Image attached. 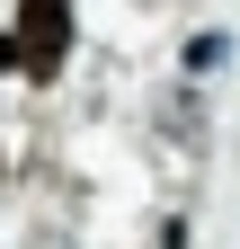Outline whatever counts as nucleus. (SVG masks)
<instances>
[{
	"instance_id": "f257e3e1",
	"label": "nucleus",
	"mask_w": 240,
	"mask_h": 249,
	"mask_svg": "<svg viewBox=\"0 0 240 249\" xmlns=\"http://www.w3.org/2000/svg\"><path fill=\"white\" fill-rule=\"evenodd\" d=\"M18 53H27V71L53 80L63 71V53H71V0H18Z\"/></svg>"
},
{
	"instance_id": "f03ea898",
	"label": "nucleus",
	"mask_w": 240,
	"mask_h": 249,
	"mask_svg": "<svg viewBox=\"0 0 240 249\" xmlns=\"http://www.w3.org/2000/svg\"><path fill=\"white\" fill-rule=\"evenodd\" d=\"M223 62H231V36H223V27H214V36H187V71H196V80L223 71Z\"/></svg>"
}]
</instances>
